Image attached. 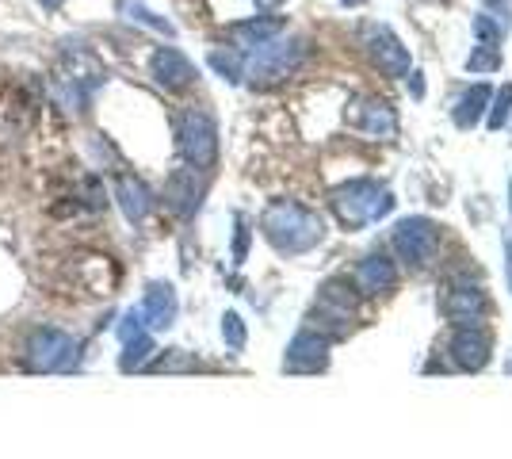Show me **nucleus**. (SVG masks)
I'll return each mask as SVG.
<instances>
[{
  "label": "nucleus",
  "mask_w": 512,
  "mask_h": 459,
  "mask_svg": "<svg viewBox=\"0 0 512 459\" xmlns=\"http://www.w3.org/2000/svg\"><path fill=\"white\" fill-rule=\"evenodd\" d=\"M348 4H360V0H348Z\"/></svg>",
  "instance_id": "33"
},
{
  "label": "nucleus",
  "mask_w": 512,
  "mask_h": 459,
  "mask_svg": "<svg viewBox=\"0 0 512 459\" xmlns=\"http://www.w3.org/2000/svg\"><path fill=\"white\" fill-rule=\"evenodd\" d=\"M81 360V345L65 333V329L54 326H39L31 337H27V364L43 375H58V372H73Z\"/></svg>",
  "instance_id": "4"
},
{
  "label": "nucleus",
  "mask_w": 512,
  "mask_h": 459,
  "mask_svg": "<svg viewBox=\"0 0 512 459\" xmlns=\"http://www.w3.org/2000/svg\"><path fill=\"white\" fill-rule=\"evenodd\" d=\"M39 4H43V8H50V12H54V8H62L65 0H39Z\"/></svg>",
  "instance_id": "31"
},
{
  "label": "nucleus",
  "mask_w": 512,
  "mask_h": 459,
  "mask_svg": "<svg viewBox=\"0 0 512 459\" xmlns=\"http://www.w3.org/2000/svg\"><path fill=\"white\" fill-rule=\"evenodd\" d=\"M363 46H367L371 62L383 69L386 77H406L409 73V50L398 43L394 31H386V27H367V31H363Z\"/></svg>",
  "instance_id": "8"
},
{
  "label": "nucleus",
  "mask_w": 512,
  "mask_h": 459,
  "mask_svg": "<svg viewBox=\"0 0 512 459\" xmlns=\"http://www.w3.org/2000/svg\"><path fill=\"white\" fill-rule=\"evenodd\" d=\"M260 230H264V238L272 241V249H276V253H287V257L306 253V249H314V245L325 238V226H321L318 215H314L310 207L295 203V199H276V203L260 215Z\"/></svg>",
  "instance_id": "1"
},
{
  "label": "nucleus",
  "mask_w": 512,
  "mask_h": 459,
  "mask_svg": "<svg viewBox=\"0 0 512 459\" xmlns=\"http://www.w3.org/2000/svg\"><path fill=\"white\" fill-rule=\"evenodd\" d=\"M150 372H192L195 368V360H192V352H184V349H169L161 360H150L146 364Z\"/></svg>",
  "instance_id": "24"
},
{
  "label": "nucleus",
  "mask_w": 512,
  "mask_h": 459,
  "mask_svg": "<svg viewBox=\"0 0 512 459\" xmlns=\"http://www.w3.org/2000/svg\"><path fill=\"white\" fill-rule=\"evenodd\" d=\"M509 111H512V85H505V88H501V96H497V108L490 111V127H493V131L509 123Z\"/></svg>",
  "instance_id": "27"
},
{
  "label": "nucleus",
  "mask_w": 512,
  "mask_h": 459,
  "mask_svg": "<svg viewBox=\"0 0 512 459\" xmlns=\"http://www.w3.org/2000/svg\"><path fill=\"white\" fill-rule=\"evenodd\" d=\"M119 12H123L127 20L142 23V27H150V31H157V35H165V39H172V35H176V27H172L169 20H161L157 12H150L142 0H119Z\"/></svg>",
  "instance_id": "21"
},
{
  "label": "nucleus",
  "mask_w": 512,
  "mask_h": 459,
  "mask_svg": "<svg viewBox=\"0 0 512 459\" xmlns=\"http://www.w3.org/2000/svg\"><path fill=\"white\" fill-rule=\"evenodd\" d=\"M176 142H180V153L184 161L192 165L195 173L211 169L214 157H218V127H214L211 111L203 108H188L176 123Z\"/></svg>",
  "instance_id": "5"
},
{
  "label": "nucleus",
  "mask_w": 512,
  "mask_h": 459,
  "mask_svg": "<svg viewBox=\"0 0 512 459\" xmlns=\"http://www.w3.org/2000/svg\"><path fill=\"white\" fill-rule=\"evenodd\" d=\"M486 104H490V88H486V85H474L467 92V96L459 100V108H455V123H459L463 131H467V127H474V123L482 119Z\"/></svg>",
  "instance_id": "22"
},
{
  "label": "nucleus",
  "mask_w": 512,
  "mask_h": 459,
  "mask_svg": "<svg viewBox=\"0 0 512 459\" xmlns=\"http://www.w3.org/2000/svg\"><path fill=\"white\" fill-rule=\"evenodd\" d=\"M360 299H363V295L356 291V284H352L348 276H341V280L321 284L318 310L333 314V318H344V322H352V318H356V310H360Z\"/></svg>",
  "instance_id": "14"
},
{
  "label": "nucleus",
  "mask_w": 512,
  "mask_h": 459,
  "mask_svg": "<svg viewBox=\"0 0 512 459\" xmlns=\"http://www.w3.org/2000/svg\"><path fill=\"white\" fill-rule=\"evenodd\" d=\"M325 364H329V341L314 329H302L299 337L287 345V356H283V372L291 375H314Z\"/></svg>",
  "instance_id": "9"
},
{
  "label": "nucleus",
  "mask_w": 512,
  "mask_h": 459,
  "mask_svg": "<svg viewBox=\"0 0 512 459\" xmlns=\"http://www.w3.org/2000/svg\"><path fill=\"white\" fill-rule=\"evenodd\" d=\"M222 337H226V345H230L234 352L245 349V337H249V333H245V322H241V314H234V310H230V314L222 318Z\"/></svg>",
  "instance_id": "25"
},
{
  "label": "nucleus",
  "mask_w": 512,
  "mask_h": 459,
  "mask_svg": "<svg viewBox=\"0 0 512 459\" xmlns=\"http://www.w3.org/2000/svg\"><path fill=\"white\" fill-rule=\"evenodd\" d=\"M302 58H306V43L302 39H268L264 46H256L253 62H249V81L256 88H268V85H279V81H287V77H295L302 66Z\"/></svg>",
  "instance_id": "3"
},
{
  "label": "nucleus",
  "mask_w": 512,
  "mask_h": 459,
  "mask_svg": "<svg viewBox=\"0 0 512 459\" xmlns=\"http://www.w3.org/2000/svg\"><path fill=\"white\" fill-rule=\"evenodd\" d=\"M352 127L371 134V138H390V134L398 131V119H394L390 104H383V100H360L352 108Z\"/></svg>",
  "instance_id": "16"
},
{
  "label": "nucleus",
  "mask_w": 512,
  "mask_h": 459,
  "mask_svg": "<svg viewBox=\"0 0 512 459\" xmlns=\"http://www.w3.org/2000/svg\"><path fill=\"white\" fill-rule=\"evenodd\" d=\"M153 352H157V345H153V333H138V337L123 341L119 368H123V372H138V368H146V364H150Z\"/></svg>",
  "instance_id": "20"
},
{
  "label": "nucleus",
  "mask_w": 512,
  "mask_h": 459,
  "mask_svg": "<svg viewBox=\"0 0 512 459\" xmlns=\"http://www.w3.org/2000/svg\"><path fill=\"white\" fill-rule=\"evenodd\" d=\"M279 31H283L279 16H256V20H241L230 27V43H234V50H256L268 39H276Z\"/></svg>",
  "instance_id": "19"
},
{
  "label": "nucleus",
  "mask_w": 512,
  "mask_h": 459,
  "mask_svg": "<svg viewBox=\"0 0 512 459\" xmlns=\"http://www.w3.org/2000/svg\"><path fill=\"white\" fill-rule=\"evenodd\" d=\"M211 69L218 73V77H226V81H241L245 77V58H241V50H234V46H218V50H211Z\"/></svg>",
  "instance_id": "23"
},
{
  "label": "nucleus",
  "mask_w": 512,
  "mask_h": 459,
  "mask_svg": "<svg viewBox=\"0 0 512 459\" xmlns=\"http://www.w3.org/2000/svg\"><path fill=\"white\" fill-rule=\"evenodd\" d=\"M81 203H85V207H92V211H100V207L107 203L104 184H100L96 176H85V180H81Z\"/></svg>",
  "instance_id": "26"
},
{
  "label": "nucleus",
  "mask_w": 512,
  "mask_h": 459,
  "mask_svg": "<svg viewBox=\"0 0 512 459\" xmlns=\"http://www.w3.org/2000/svg\"><path fill=\"white\" fill-rule=\"evenodd\" d=\"M138 314H142V322H146V329L150 333H157V329H169L172 322H176V291H172V284H150L146 287V295H142V303H138Z\"/></svg>",
  "instance_id": "13"
},
{
  "label": "nucleus",
  "mask_w": 512,
  "mask_h": 459,
  "mask_svg": "<svg viewBox=\"0 0 512 459\" xmlns=\"http://www.w3.org/2000/svg\"><path fill=\"white\" fill-rule=\"evenodd\" d=\"M440 310L448 318L451 326H478L486 318V295L482 287H470V284H451L440 299Z\"/></svg>",
  "instance_id": "10"
},
{
  "label": "nucleus",
  "mask_w": 512,
  "mask_h": 459,
  "mask_svg": "<svg viewBox=\"0 0 512 459\" xmlns=\"http://www.w3.org/2000/svg\"><path fill=\"white\" fill-rule=\"evenodd\" d=\"M490 352H493V341L482 326H459L448 341V356L459 372H478V368H486Z\"/></svg>",
  "instance_id": "7"
},
{
  "label": "nucleus",
  "mask_w": 512,
  "mask_h": 459,
  "mask_svg": "<svg viewBox=\"0 0 512 459\" xmlns=\"http://www.w3.org/2000/svg\"><path fill=\"white\" fill-rule=\"evenodd\" d=\"M467 66L470 69H497V66H501V54H497V46H493V43H486L478 54H474V58H470Z\"/></svg>",
  "instance_id": "28"
},
{
  "label": "nucleus",
  "mask_w": 512,
  "mask_h": 459,
  "mask_svg": "<svg viewBox=\"0 0 512 459\" xmlns=\"http://www.w3.org/2000/svg\"><path fill=\"white\" fill-rule=\"evenodd\" d=\"M394 253L402 257L413 268H425L432 257H436V245H440V230L432 226L428 219H402L394 226Z\"/></svg>",
  "instance_id": "6"
},
{
  "label": "nucleus",
  "mask_w": 512,
  "mask_h": 459,
  "mask_svg": "<svg viewBox=\"0 0 512 459\" xmlns=\"http://www.w3.org/2000/svg\"><path fill=\"white\" fill-rule=\"evenodd\" d=\"M150 73L165 92H184V88L195 85V66L176 50V46H157V50H153Z\"/></svg>",
  "instance_id": "11"
},
{
  "label": "nucleus",
  "mask_w": 512,
  "mask_h": 459,
  "mask_svg": "<svg viewBox=\"0 0 512 459\" xmlns=\"http://www.w3.org/2000/svg\"><path fill=\"white\" fill-rule=\"evenodd\" d=\"M165 199H169V207L176 215H195V207L203 199V184H199L195 169H176L165 180Z\"/></svg>",
  "instance_id": "17"
},
{
  "label": "nucleus",
  "mask_w": 512,
  "mask_h": 459,
  "mask_svg": "<svg viewBox=\"0 0 512 459\" xmlns=\"http://www.w3.org/2000/svg\"><path fill=\"white\" fill-rule=\"evenodd\" d=\"M115 199L123 207V215L130 222H142L153 211V192L146 180H138L134 173H119L115 176Z\"/></svg>",
  "instance_id": "15"
},
{
  "label": "nucleus",
  "mask_w": 512,
  "mask_h": 459,
  "mask_svg": "<svg viewBox=\"0 0 512 459\" xmlns=\"http://www.w3.org/2000/svg\"><path fill=\"white\" fill-rule=\"evenodd\" d=\"M245 253H249V222L237 219V234H234V261L241 264L245 261Z\"/></svg>",
  "instance_id": "29"
},
{
  "label": "nucleus",
  "mask_w": 512,
  "mask_h": 459,
  "mask_svg": "<svg viewBox=\"0 0 512 459\" xmlns=\"http://www.w3.org/2000/svg\"><path fill=\"white\" fill-rule=\"evenodd\" d=\"M509 199H512V188H509Z\"/></svg>",
  "instance_id": "34"
},
{
  "label": "nucleus",
  "mask_w": 512,
  "mask_h": 459,
  "mask_svg": "<svg viewBox=\"0 0 512 459\" xmlns=\"http://www.w3.org/2000/svg\"><path fill=\"white\" fill-rule=\"evenodd\" d=\"M256 8H264V12H272V8H279V4H283V0H253Z\"/></svg>",
  "instance_id": "30"
},
{
  "label": "nucleus",
  "mask_w": 512,
  "mask_h": 459,
  "mask_svg": "<svg viewBox=\"0 0 512 459\" xmlns=\"http://www.w3.org/2000/svg\"><path fill=\"white\" fill-rule=\"evenodd\" d=\"M352 284L360 295H383V291H394L398 287V264L383 257V253H371V257H363L356 264V272H352Z\"/></svg>",
  "instance_id": "12"
},
{
  "label": "nucleus",
  "mask_w": 512,
  "mask_h": 459,
  "mask_svg": "<svg viewBox=\"0 0 512 459\" xmlns=\"http://www.w3.org/2000/svg\"><path fill=\"white\" fill-rule=\"evenodd\" d=\"M390 207H394V196L386 188H379L375 180H352V184H344V188L333 192V211L341 215L348 230H356L363 222L386 219Z\"/></svg>",
  "instance_id": "2"
},
{
  "label": "nucleus",
  "mask_w": 512,
  "mask_h": 459,
  "mask_svg": "<svg viewBox=\"0 0 512 459\" xmlns=\"http://www.w3.org/2000/svg\"><path fill=\"white\" fill-rule=\"evenodd\" d=\"M509 280H512V257H509Z\"/></svg>",
  "instance_id": "32"
},
{
  "label": "nucleus",
  "mask_w": 512,
  "mask_h": 459,
  "mask_svg": "<svg viewBox=\"0 0 512 459\" xmlns=\"http://www.w3.org/2000/svg\"><path fill=\"white\" fill-rule=\"evenodd\" d=\"M62 73L65 77H73L85 92H96V88L104 85V66H100V58H96L92 50L69 46V50L62 54Z\"/></svg>",
  "instance_id": "18"
}]
</instances>
